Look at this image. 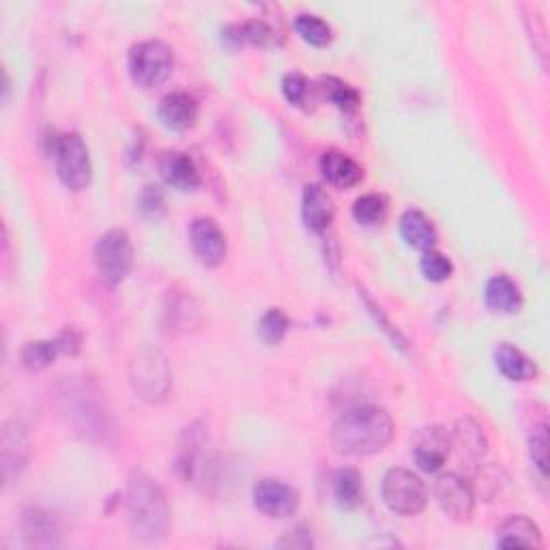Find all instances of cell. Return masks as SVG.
<instances>
[{
    "label": "cell",
    "mask_w": 550,
    "mask_h": 550,
    "mask_svg": "<svg viewBox=\"0 0 550 550\" xmlns=\"http://www.w3.org/2000/svg\"><path fill=\"white\" fill-rule=\"evenodd\" d=\"M394 439V419L379 407L346 411L331 428V445L342 456H372Z\"/></svg>",
    "instance_id": "1"
},
{
    "label": "cell",
    "mask_w": 550,
    "mask_h": 550,
    "mask_svg": "<svg viewBox=\"0 0 550 550\" xmlns=\"http://www.w3.org/2000/svg\"><path fill=\"white\" fill-rule=\"evenodd\" d=\"M56 398H59V409L67 419V424L82 439L106 441L112 432V419L104 394L91 379H86V376L65 379Z\"/></svg>",
    "instance_id": "2"
},
{
    "label": "cell",
    "mask_w": 550,
    "mask_h": 550,
    "mask_svg": "<svg viewBox=\"0 0 550 550\" xmlns=\"http://www.w3.org/2000/svg\"><path fill=\"white\" fill-rule=\"evenodd\" d=\"M127 525L136 540L159 542L166 538L170 525V510L166 492L151 475L134 473L127 484Z\"/></svg>",
    "instance_id": "3"
},
{
    "label": "cell",
    "mask_w": 550,
    "mask_h": 550,
    "mask_svg": "<svg viewBox=\"0 0 550 550\" xmlns=\"http://www.w3.org/2000/svg\"><path fill=\"white\" fill-rule=\"evenodd\" d=\"M129 383L140 400L149 404L166 402L172 392V370L166 355L153 346H142L129 364Z\"/></svg>",
    "instance_id": "4"
},
{
    "label": "cell",
    "mask_w": 550,
    "mask_h": 550,
    "mask_svg": "<svg viewBox=\"0 0 550 550\" xmlns=\"http://www.w3.org/2000/svg\"><path fill=\"white\" fill-rule=\"evenodd\" d=\"M177 467L187 484L207 486L213 480L215 456L211 452V437L205 422L187 426L179 441Z\"/></svg>",
    "instance_id": "5"
},
{
    "label": "cell",
    "mask_w": 550,
    "mask_h": 550,
    "mask_svg": "<svg viewBox=\"0 0 550 550\" xmlns=\"http://www.w3.org/2000/svg\"><path fill=\"white\" fill-rule=\"evenodd\" d=\"M127 69L140 89H157L172 76L175 54L164 41H140L129 50Z\"/></svg>",
    "instance_id": "6"
},
{
    "label": "cell",
    "mask_w": 550,
    "mask_h": 550,
    "mask_svg": "<svg viewBox=\"0 0 550 550\" xmlns=\"http://www.w3.org/2000/svg\"><path fill=\"white\" fill-rule=\"evenodd\" d=\"M56 175L71 192H82L93 179L91 153L78 134H63L52 142Z\"/></svg>",
    "instance_id": "7"
},
{
    "label": "cell",
    "mask_w": 550,
    "mask_h": 550,
    "mask_svg": "<svg viewBox=\"0 0 550 550\" xmlns=\"http://www.w3.org/2000/svg\"><path fill=\"white\" fill-rule=\"evenodd\" d=\"M95 265L108 286H119L134 267V248L125 230H108L95 245Z\"/></svg>",
    "instance_id": "8"
},
{
    "label": "cell",
    "mask_w": 550,
    "mask_h": 550,
    "mask_svg": "<svg viewBox=\"0 0 550 550\" xmlns=\"http://www.w3.org/2000/svg\"><path fill=\"white\" fill-rule=\"evenodd\" d=\"M426 486L409 469H389L383 477V501L398 516H415L426 508Z\"/></svg>",
    "instance_id": "9"
},
{
    "label": "cell",
    "mask_w": 550,
    "mask_h": 550,
    "mask_svg": "<svg viewBox=\"0 0 550 550\" xmlns=\"http://www.w3.org/2000/svg\"><path fill=\"white\" fill-rule=\"evenodd\" d=\"M434 499H437L443 514L452 518L454 523H467L475 508L473 488L456 473H443L434 482Z\"/></svg>",
    "instance_id": "10"
},
{
    "label": "cell",
    "mask_w": 550,
    "mask_h": 550,
    "mask_svg": "<svg viewBox=\"0 0 550 550\" xmlns=\"http://www.w3.org/2000/svg\"><path fill=\"white\" fill-rule=\"evenodd\" d=\"M452 437L441 426H426L417 430L411 452L415 465L426 473H437L450 458Z\"/></svg>",
    "instance_id": "11"
},
{
    "label": "cell",
    "mask_w": 550,
    "mask_h": 550,
    "mask_svg": "<svg viewBox=\"0 0 550 550\" xmlns=\"http://www.w3.org/2000/svg\"><path fill=\"white\" fill-rule=\"evenodd\" d=\"M190 245L196 258L207 267L222 265L228 252L224 230L213 220V217H198V220L192 222Z\"/></svg>",
    "instance_id": "12"
},
{
    "label": "cell",
    "mask_w": 550,
    "mask_h": 550,
    "mask_svg": "<svg viewBox=\"0 0 550 550\" xmlns=\"http://www.w3.org/2000/svg\"><path fill=\"white\" fill-rule=\"evenodd\" d=\"M254 508L269 518H288L299 508V492L280 480H263L252 492Z\"/></svg>",
    "instance_id": "13"
},
{
    "label": "cell",
    "mask_w": 550,
    "mask_h": 550,
    "mask_svg": "<svg viewBox=\"0 0 550 550\" xmlns=\"http://www.w3.org/2000/svg\"><path fill=\"white\" fill-rule=\"evenodd\" d=\"M200 106L190 93H170L159 101L157 117L170 132H187L198 121Z\"/></svg>",
    "instance_id": "14"
},
{
    "label": "cell",
    "mask_w": 550,
    "mask_h": 550,
    "mask_svg": "<svg viewBox=\"0 0 550 550\" xmlns=\"http://www.w3.org/2000/svg\"><path fill=\"white\" fill-rule=\"evenodd\" d=\"M334 202L329 194L318 185H308L301 196V217L303 224L314 235L327 233V228L334 222Z\"/></svg>",
    "instance_id": "15"
},
{
    "label": "cell",
    "mask_w": 550,
    "mask_h": 550,
    "mask_svg": "<svg viewBox=\"0 0 550 550\" xmlns=\"http://www.w3.org/2000/svg\"><path fill=\"white\" fill-rule=\"evenodd\" d=\"M159 175L166 185L175 187L179 192H192L200 185V172L194 159L181 151H168L159 159Z\"/></svg>",
    "instance_id": "16"
},
{
    "label": "cell",
    "mask_w": 550,
    "mask_h": 550,
    "mask_svg": "<svg viewBox=\"0 0 550 550\" xmlns=\"http://www.w3.org/2000/svg\"><path fill=\"white\" fill-rule=\"evenodd\" d=\"M3 475L9 484L13 477H20L28 462V437L20 424L9 422L3 430Z\"/></svg>",
    "instance_id": "17"
},
{
    "label": "cell",
    "mask_w": 550,
    "mask_h": 550,
    "mask_svg": "<svg viewBox=\"0 0 550 550\" xmlns=\"http://www.w3.org/2000/svg\"><path fill=\"white\" fill-rule=\"evenodd\" d=\"M499 548H542V531L527 516H510L497 529Z\"/></svg>",
    "instance_id": "18"
},
{
    "label": "cell",
    "mask_w": 550,
    "mask_h": 550,
    "mask_svg": "<svg viewBox=\"0 0 550 550\" xmlns=\"http://www.w3.org/2000/svg\"><path fill=\"white\" fill-rule=\"evenodd\" d=\"M321 172L323 177L340 190H351V187L364 181V168H361L353 157L342 151H327L321 155Z\"/></svg>",
    "instance_id": "19"
},
{
    "label": "cell",
    "mask_w": 550,
    "mask_h": 550,
    "mask_svg": "<svg viewBox=\"0 0 550 550\" xmlns=\"http://www.w3.org/2000/svg\"><path fill=\"white\" fill-rule=\"evenodd\" d=\"M486 308L495 314H516L523 308V295L520 288L508 275H495L486 282L484 288Z\"/></svg>",
    "instance_id": "20"
},
{
    "label": "cell",
    "mask_w": 550,
    "mask_h": 550,
    "mask_svg": "<svg viewBox=\"0 0 550 550\" xmlns=\"http://www.w3.org/2000/svg\"><path fill=\"white\" fill-rule=\"evenodd\" d=\"M400 235L404 243L413 250L428 252L434 250V243H437V228L430 222V217L422 211H407L400 217Z\"/></svg>",
    "instance_id": "21"
},
{
    "label": "cell",
    "mask_w": 550,
    "mask_h": 550,
    "mask_svg": "<svg viewBox=\"0 0 550 550\" xmlns=\"http://www.w3.org/2000/svg\"><path fill=\"white\" fill-rule=\"evenodd\" d=\"M22 531H24L26 542L31 546H56L59 544V535H61L59 520H56V516L46 510H39V508L28 510L22 520Z\"/></svg>",
    "instance_id": "22"
},
{
    "label": "cell",
    "mask_w": 550,
    "mask_h": 550,
    "mask_svg": "<svg viewBox=\"0 0 550 550\" xmlns=\"http://www.w3.org/2000/svg\"><path fill=\"white\" fill-rule=\"evenodd\" d=\"M495 364L505 379L512 383H527L533 381L538 368H535L533 361L520 351L516 346L503 342L495 349Z\"/></svg>",
    "instance_id": "23"
},
{
    "label": "cell",
    "mask_w": 550,
    "mask_h": 550,
    "mask_svg": "<svg viewBox=\"0 0 550 550\" xmlns=\"http://www.w3.org/2000/svg\"><path fill=\"white\" fill-rule=\"evenodd\" d=\"M331 488H334L338 508L344 512L357 510L364 501V484H361V475L355 469H338L331 480Z\"/></svg>",
    "instance_id": "24"
},
{
    "label": "cell",
    "mask_w": 550,
    "mask_h": 550,
    "mask_svg": "<svg viewBox=\"0 0 550 550\" xmlns=\"http://www.w3.org/2000/svg\"><path fill=\"white\" fill-rule=\"evenodd\" d=\"M224 39L233 48H239V46L265 48V46H271V43L275 41V33H273V28L267 22L250 20V22H243V24L228 26L226 33H224Z\"/></svg>",
    "instance_id": "25"
},
{
    "label": "cell",
    "mask_w": 550,
    "mask_h": 550,
    "mask_svg": "<svg viewBox=\"0 0 550 550\" xmlns=\"http://www.w3.org/2000/svg\"><path fill=\"white\" fill-rule=\"evenodd\" d=\"M164 314L170 331H183V334H187V331H194L200 325L198 303L187 295H170Z\"/></svg>",
    "instance_id": "26"
},
{
    "label": "cell",
    "mask_w": 550,
    "mask_h": 550,
    "mask_svg": "<svg viewBox=\"0 0 550 550\" xmlns=\"http://www.w3.org/2000/svg\"><path fill=\"white\" fill-rule=\"evenodd\" d=\"M452 443L458 447L462 456H469V458H482L488 447L482 426L469 417L458 419L452 434Z\"/></svg>",
    "instance_id": "27"
},
{
    "label": "cell",
    "mask_w": 550,
    "mask_h": 550,
    "mask_svg": "<svg viewBox=\"0 0 550 550\" xmlns=\"http://www.w3.org/2000/svg\"><path fill=\"white\" fill-rule=\"evenodd\" d=\"M59 355H63V353H61V346L56 340L28 342L22 349V364L28 370L39 372V370L50 368Z\"/></svg>",
    "instance_id": "28"
},
{
    "label": "cell",
    "mask_w": 550,
    "mask_h": 550,
    "mask_svg": "<svg viewBox=\"0 0 550 550\" xmlns=\"http://www.w3.org/2000/svg\"><path fill=\"white\" fill-rule=\"evenodd\" d=\"M295 31L303 41L310 43L314 48H325L329 46L331 39H334L331 26L318 16H312V13H301V16H297Z\"/></svg>",
    "instance_id": "29"
},
{
    "label": "cell",
    "mask_w": 550,
    "mask_h": 550,
    "mask_svg": "<svg viewBox=\"0 0 550 550\" xmlns=\"http://www.w3.org/2000/svg\"><path fill=\"white\" fill-rule=\"evenodd\" d=\"M321 93L331 101V104L346 114L357 112V108L361 104V97L351 84H346V82H342L338 78H331V76L321 80Z\"/></svg>",
    "instance_id": "30"
},
{
    "label": "cell",
    "mask_w": 550,
    "mask_h": 550,
    "mask_svg": "<svg viewBox=\"0 0 550 550\" xmlns=\"http://www.w3.org/2000/svg\"><path fill=\"white\" fill-rule=\"evenodd\" d=\"M288 327H291L288 316L280 308H271L263 316H260L256 334L260 340H263V344L278 346L284 340V336L288 334Z\"/></svg>",
    "instance_id": "31"
},
{
    "label": "cell",
    "mask_w": 550,
    "mask_h": 550,
    "mask_svg": "<svg viewBox=\"0 0 550 550\" xmlns=\"http://www.w3.org/2000/svg\"><path fill=\"white\" fill-rule=\"evenodd\" d=\"M353 217L361 226H379L387 217V200L379 194H366L355 200Z\"/></svg>",
    "instance_id": "32"
},
{
    "label": "cell",
    "mask_w": 550,
    "mask_h": 550,
    "mask_svg": "<svg viewBox=\"0 0 550 550\" xmlns=\"http://www.w3.org/2000/svg\"><path fill=\"white\" fill-rule=\"evenodd\" d=\"M419 267H422L424 278L430 280V282H434V284H441L445 280H450L452 273H454L452 260L447 258L445 254L437 252V250L424 252L422 263H419Z\"/></svg>",
    "instance_id": "33"
},
{
    "label": "cell",
    "mask_w": 550,
    "mask_h": 550,
    "mask_svg": "<svg viewBox=\"0 0 550 550\" xmlns=\"http://www.w3.org/2000/svg\"><path fill=\"white\" fill-rule=\"evenodd\" d=\"M138 211L147 217V220H159L166 211L164 192L157 185H147L138 196Z\"/></svg>",
    "instance_id": "34"
},
{
    "label": "cell",
    "mask_w": 550,
    "mask_h": 550,
    "mask_svg": "<svg viewBox=\"0 0 550 550\" xmlns=\"http://www.w3.org/2000/svg\"><path fill=\"white\" fill-rule=\"evenodd\" d=\"M529 452H531L533 465L538 467V471L542 475H546V471H548V428H546V424L533 426L531 439H529Z\"/></svg>",
    "instance_id": "35"
},
{
    "label": "cell",
    "mask_w": 550,
    "mask_h": 550,
    "mask_svg": "<svg viewBox=\"0 0 550 550\" xmlns=\"http://www.w3.org/2000/svg\"><path fill=\"white\" fill-rule=\"evenodd\" d=\"M282 91H284V97L291 101L293 106H303L310 93V84L301 74H288L282 80Z\"/></svg>",
    "instance_id": "36"
},
{
    "label": "cell",
    "mask_w": 550,
    "mask_h": 550,
    "mask_svg": "<svg viewBox=\"0 0 550 550\" xmlns=\"http://www.w3.org/2000/svg\"><path fill=\"white\" fill-rule=\"evenodd\" d=\"M56 342H59V346H61V353L71 355V357L78 355L80 346H82V338L76 329H65L63 334L56 338Z\"/></svg>",
    "instance_id": "37"
}]
</instances>
